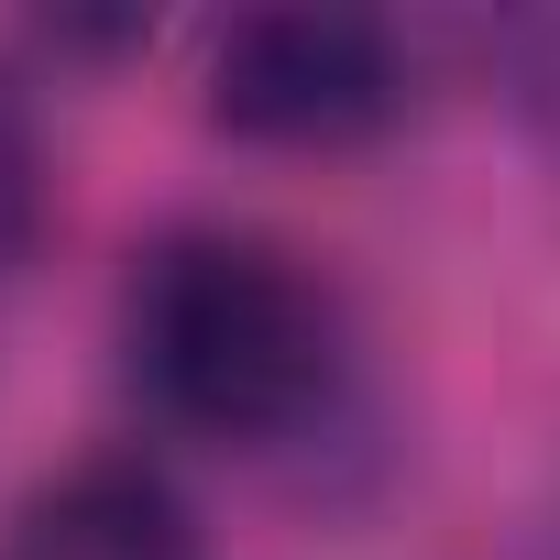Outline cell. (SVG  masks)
I'll return each mask as SVG.
<instances>
[{"mask_svg": "<svg viewBox=\"0 0 560 560\" xmlns=\"http://www.w3.org/2000/svg\"><path fill=\"white\" fill-rule=\"evenodd\" d=\"M121 374L154 429L209 451H287L341 407L352 330L308 253L242 220H176L121 275Z\"/></svg>", "mask_w": 560, "mask_h": 560, "instance_id": "6da1fadb", "label": "cell"}, {"mask_svg": "<svg viewBox=\"0 0 560 560\" xmlns=\"http://www.w3.org/2000/svg\"><path fill=\"white\" fill-rule=\"evenodd\" d=\"M418 100V56L374 12H231L198 67V110L253 154H352L396 132Z\"/></svg>", "mask_w": 560, "mask_h": 560, "instance_id": "7a4b0ae2", "label": "cell"}, {"mask_svg": "<svg viewBox=\"0 0 560 560\" xmlns=\"http://www.w3.org/2000/svg\"><path fill=\"white\" fill-rule=\"evenodd\" d=\"M0 560H209V538H198L187 494L165 483V462L89 451V462H67L56 483L23 494Z\"/></svg>", "mask_w": 560, "mask_h": 560, "instance_id": "3957f363", "label": "cell"}, {"mask_svg": "<svg viewBox=\"0 0 560 560\" xmlns=\"http://www.w3.org/2000/svg\"><path fill=\"white\" fill-rule=\"evenodd\" d=\"M34 242H45V121H34V89L0 67V287L23 275Z\"/></svg>", "mask_w": 560, "mask_h": 560, "instance_id": "277c9868", "label": "cell"}]
</instances>
